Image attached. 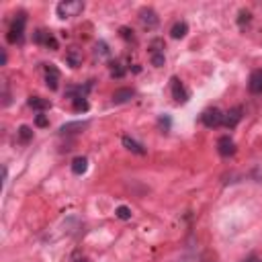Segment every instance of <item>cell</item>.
Instances as JSON below:
<instances>
[{
    "mask_svg": "<svg viewBox=\"0 0 262 262\" xmlns=\"http://www.w3.org/2000/svg\"><path fill=\"white\" fill-rule=\"evenodd\" d=\"M46 84H48V88H52V90L60 88V70L56 68L54 64L46 66Z\"/></svg>",
    "mask_w": 262,
    "mask_h": 262,
    "instance_id": "52a82bcc",
    "label": "cell"
},
{
    "mask_svg": "<svg viewBox=\"0 0 262 262\" xmlns=\"http://www.w3.org/2000/svg\"><path fill=\"white\" fill-rule=\"evenodd\" d=\"M82 60H84V56H82V52L78 48H70L68 52H66V62H68L70 68H80Z\"/></svg>",
    "mask_w": 262,
    "mask_h": 262,
    "instance_id": "7c38bea8",
    "label": "cell"
},
{
    "mask_svg": "<svg viewBox=\"0 0 262 262\" xmlns=\"http://www.w3.org/2000/svg\"><path fill=\"white\" fill-rule=\"evenodd\" d=\"M27 104H29L31 108H35L37 113L50 111V108H52V100H50V98H41V96H31V98L27 100Z\"/></svg>",
    "mask_w": 262,
    "mask_h": 262,
    "instance_id": "5bb4252c",
    "label": "cell"
},
{
    "mask_svg": "<svg viewBox=\"0 0 262 262\" xmlns=\"http://www.w3.org/2000/svg\"><path fill=\"white\" fill-rule=\"evenodd\" d=\"M84 10V2L82 0H64L56 6V12L60 18H74Z\"/></svg>",
    "mask_w": 262,
    "mask_h": 262,
    "instance_id": "7a4b0ae2",
    "label": "cell"
},
{
    "mask_svg": "<svg viewBox=\"0 0 262 262\" xmlns=\"http://www.w3.org/2000/svg\"><path fill=\"white\" fill-rule=\"evenodd\" d=\"M186 33H188L186 20H176V23L172 25V29H170V37L172 39H182V37H186Z\"/></svg>",
    "mask_w": 262,
    "mask_h": 262,
    "instance_id": "2e32d148",
    "label": "cell"
},
{
    "mask_svg": "<svg viewBox=\"0 0 262 262\" xmlns=\"http://www.w3.org/2000/svg\"><path fill=\"white\" fill-rule=\"evenodd\" d=\"M16 138H18V142L23 144V146L31 144V142H33V129H31L29 125H20L18 131H16Z\"/></svg>",
    "mask_w": 262,
    "mask_h": 262,
    "instance_id": "e0dca14e",
    "label": "cell"
},
{
    "mask_svg": "<svg viewBox=\"0 0 262 262\" xmlns=\"http://www.w3.org/2000/svg\"><path fill=\"white\" fill-rule=\"evenodd\" d=\"M244 262H262V260H260V258H254V256H252V258H248V260H244Z\"/></svg>",
    "mask_w": 262,
    "mask_h": 262,
    "instance_id": "4316f807",
    "label": "cell"
},
{
    "mask_svg": "<svg viewBox=\"0 0 262 262\" xmlns=\"http://www.w3.org/2000/svg\"><path fill=\"white\" fill-rule=\"evenodd\" d=\"M123 146L129 150V152H134V154H138V156H146V148L140 144V142H136L131 136H123Z\"/></svg>",
    "mask_w": 262,
    "mask_h": 262,
    "instance_id": "9a60e30c",
    "label": "cell"
},
{
    "mask_svg": "<svg viewBox=\"0 0 262 262\" xmlns=\"http://www.w3.org/2000/svg\"><path fill=\"white\" fill-rule=\"evenodd\" d=\"M217 152H220V156H222V158H230V156H234L236 152H238L236 142H234L230 136L220 138V140H217Z\"/></svg>",
    "mask_w": 262,
    "mask_h": 262,
    "instance_id": "5b68a950",
    "label": "cell"
},
{
    "mask_svg": "<svg viewBox=\"0 0 262 262\" xmlns=\"http://www.w3.org/2000/svg\"><path fill=\"white\" fill-rule=\"evenodd\" d=\"M158 125H160L164 131H170V125H172V121H170V117H168V115H162V117L158 119Z\"/></svg>",
    "mask_w": 262,
    "mask_h": 262,
    "instance_id": "603a6c76",
    "label": "cell"
},
{
    "mask_svg": "<svg viewBox=\"0 0 262 262\" xmlns=\"http://www.w3.org/2000/svg\"><path fill=\"white\" fill-rule=\"evenodd\" d=\"M244 111H242V106H234V108H230L228 113H224V127H228V129H234L240 121H242V115Z\"/></svg>",
    "mask_w": 262,
    "mask_h": 262,
    "instance_id": "8992f818",
    "label": "cell"
},
{
    "mask_svg": "<svg viewBox=\"0 0 262 262\" xmlns=\"http://www.w3.org/2000/svg\"><path fill=\"white\" fill-rule=\"evenodd\" d=\"M201 123L209 129H215V127H222L224 125V113L220 111L217 106H209L201 113Z\"/></svg>",
    "mask_w": 262,
    "mask_h": 262,
    "instance_id": "3957f363",
    "label": "cell"
},
{
    "mask_svg": "<svg viewBox=\"0 0 262 262\" xmlns=\"http://www.w3.org/2000/svg\"><path fill=\"white\" fill-rule=\"evenodd\" d=\"M115 215L119 217V220H123V222H129V220H131V215H134V213H131V209H129L127 205H119V207L115 209Z\"/></svg>",
    "mask_w": 262,
    "mask_h": 262,
    "instance_id": "d6986e66",
    "label": "cell"
},
{
    "mask_svg": "<svg viewBox=\"0 0 262 262\" xmlns=\"http://www.w3.org/2000/svg\"><path fill=\"white\" fill-rule=\"evenodd\" d=\"M35 125L37 127H48L50 125V119L43 115V113H37V117H35Z\"/></svg>",
    "mask_w": 262,
    "mask_h": 262,
    "instance_id": "7402d4cb",
    "label": "cell"
},
{
    "mask_svg": "<svg viewBox=\"0 0 262 262\" xmlns=\"http://www.w3.org/2000/svg\"><path fill=\"white\" fill-rule=\"evenodd\" d=\"M2 66H6V50H2Z\"/></svg>",
    "mask_w": 262,
    "mask_h": 262,
    "instance_id": "484cf974",
    "label": "cell"
},
{
    "mask_svg": "<svg viewBox=\"0 0 262 262\" xmlns=\"http://www.w3.org/2000/svg\"><path fill=\"white\" fill-rule=\"evenodd\" d=\"M170 90H172V96L176 102H186L190 98V92L186 90V86L182 84V80L178 76H172L170 78Z\"/></svg>",
    "mask_w": 262,
    "mask_h": 262,
    "instance_id": "277c9868",
    "label": "cell"
},
{
    "mask_svg": "<svg viewBox=\"0 0 262 262\" xmlns=\"http://www.w3.org/2000/svg\"><path fill=\"white\" fill-rule=\"evenodd\" d=\"M86 170H88V160H86L84 156H76L72 160V172L80 176V174H84Z\"/></svg>",
    "mask_w": 262,
    "mask_h": 262,
    "instance_id": "ac0fdd59",
    "label": "cell"
},
{
    "mask_svg": "<svg viewBox=\"0 0 262 262\" xmlns=\"http://www.w3.org/2000/svg\"><path fill=\"white\" fill-rule=\"evenodd\" d=\"M140 18H142V23H144L148 29H154V27H158V23H160L158 14L152 10V8H142V10H140Z\"/></svg>",
    "mask_w": 262,
    "mask_h": 262,
    "instance_id": "9c48e42d",
    "label": "cell"
},
{
    "mask_svg": "<svg viewBox=\"0 0 262 262\" xmlns=\"http://www.w3.org/2000/svg\"><path fill=\"white\" fill-rule=\"evenodd\" d=\"M113 76H117V78L123 76V70L119 68V64H113Z\"/></svg>",
    "mask_w": 262,
    "mask_h": 262,
    "instance_id": "cb8c5ba5",
    "label": "cell"
},
{
    "mask_svg": "<svg viewBox=\"0 0 262 262\" xmlns=\"http://www.w3.org/2000/svg\"><path fill=\"white\" fill-rule=\"evenodd\" d=\"M248 90L252 94H262V70H254L248 78Z\"/></svg>",
    "mask_w": 262,
    "mask_h": 262,
    "instance_id": "30bf717a",
    "label": "cell"
},
{
    "mask_svg": "<svg viewBox=\"0 0 262 262\" xmlns=\"http://www.w3.org/2000/svg\"><path fill=\"white\" fill-rule=\"evenodd\" d=\"M72 262H90L86 256H82V254H74V258H72Z\"/></svg>",
    "mask_w": 262,
    "mask_h": 262,
    "instance_id": "d4e9b609",
    "label": "cell"
},
{
    "mask_svg": "<svg viewBox=\"0 0 262 262\" xmlns=\"http://www.w3.org/2000/svg\"><path fill=\"white\" fill-rule=\"evenodd\" d=\"M88 127V121H72V123H66L60 127V134L62 136H70V134H78V131Z\"/></svg>",
    "mask_w": 262,
    "mask_h": 262,
    "instance_id": "8fae6325",
    "label": "cell"
},
{
    "mask_svg": "<svg viewBox=\"0 0 262 262\" xmlns=\"http://www.w3.org/2000/svg\"><path fill=\"white\" fill-rule=\"evenodd\" d=\"M134 96H136L134 88H119V90L113 92V102L115 104H125L129 100H134Z\"/></svg>",
    "mask_w": 262,
    "mask_h": 262,
    "instance_id": "4fadbf2b",
    "label": "cell"
},
{
    "mask_svg": "<svg viewBox=\"0 0 262 262\" xmlns=\"http://www.w3.org/2000/svg\"><path fill=\"white\" fill-rule=\"evenodd\" d=\"M166 58H164V52L160 50H152V64L156 66V68H160V66H164Z\"/></svg>",
    "mask_w": 262,
    "mask_h": 262,
    "instance_id": "ffe728a7",
    "label": "cell"
},
{
    "mask_svg": "<svg viewBox=\"0 0 262 262\" xmlns=\"http://www.w3.org/2000/svg\"><path fill=\"white\" fill-rule=\"evenodd\" d=\"M25 25H27L25 12L14 14L12 23H10V27H8V33H6V41L12 43V46H20V43H23V39H25Z\"/></svg>",
    "mask_w": 262,
    "mask_h": 262,
    "instance_id": "6da1fadb",
    "label": "cell"
},
{
    "mask_svg": "<svg viewBox=\"0 0 262 262\" xmlns=\"http://www.w3.org/2000/svg\"><path fill=\"white\" fill-rule=\"evenodd\" d=\"M74 108L76 111H88V100L86 98H74Z\"/></svg>",
    "mask_w": 262,
    "mask_h": 262,
    "instance_id": "44dd1931",
    "label": "cell"
},
{
    "mask_svg": "<svg viewBox=\"0 0 262 262\" xmlns=\"http://www.w3.org/2000/svg\"><path fill=\"white\" fill-rule=\"evenodd\" d=\"M35 43H39V46H46V48H52V50H58V41H56V37L52 35V33H48V31H35Z\"/></svg>",
    "mask_w": 262,
    "mask_h": 262,
    "instance_id": "ba28073f",
    "label": "cell"
}]
</instances>
